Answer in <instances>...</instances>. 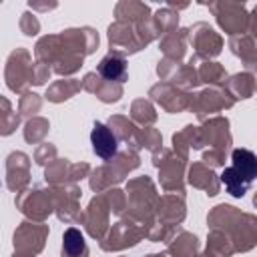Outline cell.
<instances>
[{
  "label": "cell",
  "mask_w": 257,
  "mask_h": 257,
  "mask_svg": "<svg viewBox=\"0 0 257 257\" xmlns=\"http://www.w3.org/2000/svg\"><path fill=\"white\" fill-rule=\"evenodd\" d=\"M221 181L225 183V187H227V191L233 195V197H243L245 193H247V189H249V185L251 183H247L233 167H229V169H225L223 171V175H221Z\"/></svg>",
  "instance_id": "obj_4"
},
{
  "label": "cell",
  "mask_w": 257,
  "mask_h": 257,
  "mask_svg": "<svg viewBox=\"0 0 257 257\" xmlns=\"http://www.w3.org/2000/svg\"><path fill=\"white\" fill-rule=\"evenodd\" d=\"M90 141H92V149L100 159H110L116 153V139L114 135L100 122L94 124L92 133H90Z\"/></svg>",
  "instance_id": "obj_1"
},
{
  "label": "cell",
  "mask_w": 257,
  "mask_h": 257,
  "mask_svg": "<svg viewBox=\"0 0 257 257\" xmlns=\"http://www.w3.org/2000/svg\"><path fill=\"white\" fill-rule=\"evenodd\" d=\"M98 70H100V74H102L106 80H122L124 74H126V64H124V60L118 58V56H106V58L100 62Z\"/></svg>",
  "instance_id": "obj_3"
},
{
  "label": "cell",
  "mask_w": 257,
  "mask_h": 257,
  "mask_svg": "<svg viewBox=\"0 0 257 257\" xmlns=\"http://www.w3.org/2000/svg\"><path fill=\"white\" fill-rule=\"evenodd\" d=\"M233 169L247 181L251 183L257 175V159L251 151L247 149H235L233 151Z\"/></svg>",
  "instance_id": "obj_2"
},
{
  "label": "cell",
  "mask_w": 257,
  "mask_h": 257,
  "mask_svg": "<svg viewBox=\"0 0 257 257\" xmlns=\"http://www.w3.org/2000/svg\"><path fill=\"white\" fill-rule=\"evenodd\" d=\"M80 253H84V239H82L80 231L68 229L64 233V255L66 257H80Z\"/></svg>",
  "instance_id": "obj_5"
}]
</instances>
